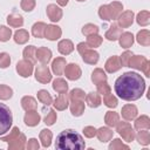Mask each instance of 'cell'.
<instances>
[{"label":"cell","mask_w":150,"mask_h":150,"mask_svg":"<svg viewBox=\"0 0 150 150\" xmlns=\"http://www.w3.org/2000/svg\"><path fill=\"white\" fill-rule=\"evenodd\" d=\"M145 90L143 77L132 71H127L115 81L116 94L125 101H136L142 97Z\"/></svg>","instance_id":"cell-1"},{"label":"cell","mask_w":150,"mask_h":150,"mask_svg":"<svg viewBox=\"0 0 150 150\" xmlns=\"http://www.w3.org/2000/svg\"><path fill=\"white\" fill-rule=\"evenodd\" d=\"M55 146L60 150H82L86 148V143L80 134L71 129H67L57 135Z\"/></svg>","instance_id":"cell-2"},{"label":"cell","mask_w":150,"mask_h":150,"mask_svg":"<svg viewBox=\"0 0 150 150\" xmlns=\"http://www.w3.org/2000/svg\"><path fill=\"white\" fill-rule=\"evenodd\" d=\"M123 5L118 1H112L109 5H102L98 8V15L101 19L109 21V20H115L117 16L122 13Z\"/></svg>","instance_id":"cell-3"},{"label":"cell","mask_w":150,"mask_h":150,"mask_svg":"<svg viewBox=\"0 0 150 150\" xmlns=\"http://www.w3.org/2000/svg\"><path fill=\"white\" fill-rule=\"evenodd\" d=\"M13 123V116L11 109L4 104L0 103V135L6 134Z\"/></svg>","instance_id":"cell-4"},{"label":"cell","mask_w":150,"mask_h":150,"mask_svg":"<svg viewBox=\"0 0 150 150\" xmlns=\"http://www.w3.org/2000/svg\"><path fill=\"white\" fill-rule=\"evenodd\" d=\"M117 132L122 136V138L125 142H132L135 138V131L131 128V125L128 122H118L117 125Z\"/></svg>","instance_id":"cell-5"},{"label":"cell","mask_w":150,"mask_h":150,"mask_svg":"<svg viewBox=\"0 0 150 150\" xmlns=\"http://www.w3.org/2000/svg\"><path fill=\"white\" fill-rule=\"evenodd\" d=\"M35 79L40 83H48L52 80V75H50V71H49L48 67L45 66V64L38 66L36 69H35Z\"/></svg>","instance_id":"cell-6"},{"label":"cell","mask_w":150,"mask_h":150,"mask_svg":"<svg viewBox=\"0 0 150 150\" xmlns=\"http://www.w3.org/2000/svg\"><path fill=\"white\" fill-rule=\"evenodd\" d=\"M16 71L22 77H29L33 73V63L23 59L16 63Z\"/></svg>","instance_id":"cell-7"},{"label":"cell","mask_w":150,"mask_h":150,"mask_svg":"<svg viewBox=\"0 0 150 150\" xmlns=\"http://www.w3.org/2000/svg\"><path fill=\"white\" fill-rule=\"evenodd\" d=\"M64 74H66V77L68 80H71V81L79 80L81 77V68L76 63L66 64V67H64Z\"/></svg>","instance_id":"cell-8"},{"label":"cell","mask_w":150,"mask_h":150,"mask_svg":"<svg viewBox=\"0 0 150 150\" xmlns=\"http://www.w3.org/2000/svg\"><path fill=\"white\" fill-rule=\"evenodd\" d=\"M117 22H118V27L128 28L134 22V12L132 11H125V12L121 13L117 16Z\"/></svg>","instance_id":"cell-9"},{"label":"cell","mask_w":150,"mask_h":150,"mask_svg":"<svg viewBox=\"0 0 150 150\" xmlns=\"http://www.w3.org/2000/svg\"><path fill=\"white\" fill-rule=\"evenodd\" d=\"M61 34H62V30H61V28L59 26H55V25H47L46 26L45 38H47L48 40L55 41L59 38H61Z\"/></svg>","instance_id":"cell-10"},{"label":"cell","mask_w":150,"mask_h":150,"mask_svg":"<svg viewBox=\"0 0 150 150\" xmlns=\"http://www.w3.org/2000/svg\"><path fill=\"white\" fill-rule=\"evenodd\" d=\"M47 15H48L50 21L57 22L62 18V9L59 6H56L54 4H50V5L47 6Z\"/></svg>","instance_id":"cell-11"},{"label":"cell","mask_w":150,"mask_h":150,"mask_svg":"<svg viewBox=\"0 0 150 150\" xmlns=\"http://www.w3.org/2000/svg\"><path fill=\"white\" fill-rule=\"evenodd\" d=\"M121 67H122V64H121L120 57L116 56V55L109 57L108 61L105 62V66H104V68H105V70H107L108 73H115V71L120 70Z\"/></svg>","instance_id":"cell-12"},{"label":"cell","mask_w":150,"mask_h":150,"mask_svg":"<svg viewBox=\"0 0 150 150\" xmlns=\"http://www.w3.org/2000/svg\"><path fill=\"white\" fill-rule=\"evenodd\" d=\"M36 59L42 63L46 64L50 61L52 59V52L47 47H40L36 49Z\"/></svg>","instance_id":"cell-13"},{"label":"cell","mask_w":150,"mask_h":150,"mask_svg":"<svg viewBox=\"0 0 150 150\" xmlns=\"http://www.w3.org/2000/svg\"><path fill=\"white\" fill-rule=\"evenodd\" d=\"M82 60L86 62V63H89V64H95V63H97V61H98V57H100V55H98V53L96 52V50H93V49H86L82 54Z\"/></svg>","instance_id":"cell-14"},{"label":"cell","mask_w":150,"mask_h":150,"mask_svg":"<svg viewBox=\"0 0 150 150\" xmlns=\"http://www.w3.org/2000/svg\"><path fill=\"white\" fill-rule=\"evenodd\" d=\"M68 103H69V95H67V93H62L60 94V96H57L54 100L53 105L56 110H64L68 107Z\"/></svg>","instance_id":"cell-15"},{"label":"cell","mask_w":150,"mask_h":150,"mask_svg":"<svg viewBox=\"0 0 150 150\" xmlns=\"http://www.w3.org/2000/svg\"><path fill=\"white\" fill-rule=\"evenodd\" d=\"M122 116H123V118L124 120H127V121H131V120H134L136 116H137V108H136V105H134V104H125L123 108H122Z\"/></svg>","instance_id":"cell-16"},{"label":"cell","mask_w":150,"mask_h":150,"mask_svg":"<svg viewBox=\"0 0 150 150\" xmlns=\"http://www.w3.org/2000/svg\"><path fill=\"white\" fill-rule=\"evenodd\" d=\"M23 121H25L26 125H28V127H35L40 122V115L35 110H28L26 112V115H25Z\"/></svg>","instance_id":"cell-17"},{"label":"cell","mask_w":150,"mask_h":150,"mask_svg":"<svg viewBox=\"0 0 150 150\" xmlns=\"http://www.w3.org/2000/svg\"><path fill=\"white\" fill-rule=\"evenodd\" d=\"M25 143H26V136L23 134H20L15 139L9 142L8 149L9 150H22L25 149Z\"/></svg>","instance_id":"cell-18"},{"label":"cell","mask_w":150,"mask_h":150,"mask_svg":"<svg viewBox=\"0 0 150 150\" xmlns=\"http://www.w3.org/2000/svg\"><path fill=\"white\" fill-rule=\"evenodd\" d=\"M57 49L62 55H68L74 50V45L70 40H61L57 45Z\"/></svg>","instance_id":"cell-19"},{"label":"cell","mask_w":150,"mask_h":150,"mask_svg":"<svg viewBox=\"0 0 150 150\" xmlns=\"http://www.w3.org/2000/svg\"><path fill=\"white\" fill-rule=\"evenodd\" d=\"M66 67V60L63 57H56L52 63V70L55 75H62Z\"/></svg>","instance_id":"cell-20"},{"label":"cell","mask_w":150,"mask_h":150,"mask_svg":"<svg viewBox=\"0 0 150 150\" xmlns=\"http://www.w3.org/2000/svg\"><path fill=\"white\" fill-rule=\"evenodd\" d=\"M84 111V101L74 100L70 103V112L74 116H81Z\"/></svg>","instance_id":"cell-21"},{"label":"cell","mask_w":150,"mask_h":150,"mask_svg":"<svg viewBox=\"0 0 150 150\" xmlns=\"http://www.w3.org/2000/svg\"><path fill=\"white\" fill-rule=\"evenodd\" d=\"M112 134H114V132H112L109 128H105V127H102V128H100L98 130H96V136H97V138H98L101 142H103V143L110 141L111 137H112Z\"/></svg>","instance_id":"cell-22"},{"label":"cell","mask_w":150,"mask_h":150,"mask_svg":"<svg viewBox=\"0 0 150 150\" xmlns=\"http://www.w3.org/2000/svg\"><path fill=\"white\" fill-rule=\"evenodd\" d=\"M121 34H122V29L117 25H111L109 30H107V33H105V38L109 41H116V40H118Z\"/></svg>","instance_id":"cell-23"},{"label":"cell","mask_w":150,"mask_h":150,"mask_svg":"<svg viewBox=\"0 0 150 150\" xmlns=\"http://www.w3.org/2000/svg\"><path fill=\"white\" fill-rule=\"evenodd\" d=\"M118 40H120L121 47H123V48H129V47H131L132 43H134V35H132L131 33H129V32H124V33H122V34L120 35Z\"/></svg>","instance_id":"cell-24"},{"label":"cell","mask_w":150,"mask_h":150,"mask_svg":"<svg viewBox=\"0 0 150 150\" xmlns=\"http://www.w3.org/2000/svg\"><path fill=\"white\" fill-rule=\"evenodd\" d=\"M23 59L32 62L33 64L36 62V47L35 46H28L23 49Z\"/></svg>","instance_id":"cell-25"},{"label":"cell","mask_w":150,"mask_h":150,"mask_svg":"<svg viewBox=\"0 0 150 150\" xmlns=\"http://www.w3.org/2000/svg\"><path fill=\"white\" fill-rule=\"evenodd\" d=\"M84 100L91 108H97L101 104V96L98 93H89L88 95H86Z\"/></svg>","instance_id":"cell-26"},{"label":"cell","mask_w":150,"mask_h":150,"mask_svg":"<svg viewBox=\"0 0 150 150\" xmlns=\"http://www.w3.org/2000/svg\"><path fill=\"white\" fill-rule=\"evenodd\" d=\"M145 61H146V59H145L144 56H141V55H135V56H131V59H130V61H129L128 67H131V68H134V69L141 70Z\"/></svg>","instance_id":"cell-27"},{"label":"cell","mask_w":150,"mask_h":150,"mask_svg":"<svg viewBox=\"0 0 150 150\" xmlns=\"http://www.w3.org/2000/svg\"><path fill=\"white\" fill-rule=\"evenodd\" d=\"M21 105H22V108L26 111H28V110H35L38 108V103H36L35 98L32 97V96H25V97H22Z\"/></svg>","instance_id":"cell-28"},{"label":"cell","mask_w":150,"mask_h":150,"mask_svg":"<svg viewBox=\"0 0 150 150\" xmlns=\"http://www.w3.org/2000/svg\"><path fill=\"white\" fill-rule=\"evenodd\" d=\"M91 81L94 82V84H100L102 82H105L107 81V75L103 71V69L96 68L91 74Z\"/></svg>","instance_id":"cell-29"},{"label":"cell","mask_w":150,"mask_h":150,"mask_svg":"<svg viewBox=\"0 0 150 150\" xmlns=\"http://www.w3.org/2000/svg\"><path fill=\"white\" fill-rule=\"evenodd\" d=\"M104 122L108 127H116L117 123L120 122V116L115 111H107L104 116Z\"/></svg>","instance_id":"cell-30"},{"label":"cell","mask_w":150,"mask_h":150,"mask_svg":"<svg viewBox=\"0 0 150 150\" xmlns=\"http://www.w3.org/2000/svg\"><path fill=\"white\" fill-rule=\"evenodd\" d=\"M52 138H53V134L50 130L48 129H42L40 131V141H41V144L42 146L45 148H48L52 143Z\"/></svg>","instance_id":"cell-31"},{"label":"cell","mask_w":150,"mask_h":150,"mask_svg":"<svg viewBox=\"0 0 150 150\" xmlns=\"http://www.w3.org/2000/svg\"><path fill=\"white\" fill-rule=\"evenodd\" d=\"M7 22L12 27H21L23 25V18L20 14L12 13L7 16Z\"/></svg>","instance_id":"cell-32"},{"label":"cell","mask_w":150,"mask_h":150,"mask_svg":"<svg viewBox=\"0 0 150 150\" xmlns=\"http://www.w3.org/2000/svg\"><path fill=\"white\" fill-rule=\"evenodd\" d=\"M29 40V34L26 29H19L14 33V41L18 45H23Z\"/></svg>","instance_id":"cell-33"},{"label":"cell","mask_w":150,"mask_h":150,"mask_svg":"<svg viewBox=\"0 0 150 150\" xmlns=\"http://www.w3.org/2000/svg\"><path fill=\"white\" fill-rule=\"evenodd\" d=\"M53 89L55 91H57L59 94L67 93V90H68V83L63 79H60V77L59 79H55L54 82H53Z\"/></svg>","instance_id":"cell-34"},{"label":"cell","mask_w":150,"mask_h":150,"mask_svg":"<svg viewBox=\"0 0 150 150\" xmlns=\"http://www.w3.org/2000/svg\"><path fill=\"white\" fill-rule=\"evenodd\" d=\"M137 42L142 46H149L150 45V32L148 29H142L137 33Z\"/></svg>","instance_id":"cell-35"},{"label":"cell","mask_w":150,"mask_h":150,"mask_svg":"<svg viewBox=\"0 0 150 150\" xmlns=\"http://www.w3.org/2000/svg\"><path fill=\"white\" fill-rule=\"evenodd\" d=\"M46 23L45 22H36L32 27V34L35 38H43L45 36V29H46Z\"/></svg>","instance_id":"cell-36"},{"label":"cell","mask_w":150,"mask_h":150,"mask_svg":"<svg viewBox=\"0 0 150 150\" xmlns=\"http://www.w3.org/2000/svg\"><path fill=\"white\" fill-rule=\"evenodd\" d=\"M149 127H150V118L146 115H142L141 117L136 118V121H135V128L137 130L149 129Z\"/></svg>","instance_id":"cell-37"},{"label":"cell","mask_w":150,"mask_h":150,"mask_svg":"<svg viewBox=\"0 0 150 150\" xmlns=\"http://www.w3.org/2000/svg\"><path fill=\"white\" fill-rule=\"evenodd\" d=\"M136 138H137V141H138V143L139 144H142V145H148L149 143H150V132L146 130V129H141L138 132H137V135L135 136Z\"/></svg>","instance_id":"cell-38"},{"label":"cell","mask_w":150,"mask_h":150,"mask_svg":"<svg viewBox=\"0 0 150 150\" xmlns=\"http://www.w3.org/2000/svg\"><path fill=\"white\" fill-rule=\"evenodd\" d=\"M38 98L40 100V102H42L45 105H50L53 103V98L50 96V94L45 90V89H41L38 91Z\"/></svg>","instance_id":"cell-39"},{"label":"cell","mask_w":150,"mask_h":150,"mask_svg":"<svg viewBox=\"0 0 150 150\" xmlns=\"http://www.w3.org/2000/svg\"><path fill=\"white\" fill-rule=\"evenodd\" d=\"M102 41H103L102 36H100V35H97V34H93V35H89V36L87 38V42H86V43L89 46V48H95V47L101 46Z\"/></svg>","instance_id":"cell-40"},{"label":"cell","mask_w":150,"mask_h":150,"mask_svg":"<svg viewBox=\"0 0 150 150\" xmlns=\"http://www.w3.org/2000/svg\"><path fill=\"white\" fill-rule=\"evenodd\" d=\"M136 21L138 25L141 26H148L149 22H150V13L148 11H142L137 14V18H136Z\"/></svg>","instance_id":"cell-41"},{"label":"cell","mask_w":150,"mask_h":150,"mask_svg":"<svg viewBox=\"0 0 150 150\" xmlns=\"http://www.w3.org/2000/svg\"><path fill=\"white\" fill-rule=\"evenodd\" d=\"M86 98V94L82 89H73L70 93H69V100L70 101H74V100H81V101H84Z\"/></svg>","instance_id":"cell-42"},{"label":"cell","mask_w":150,"mask_h":150,"mask_svg":"<svg viewBox=\"0 0 150 150\" xmlns=\"http://www.w3.org/2000/svg\"><path fill=\"white\" fill-rule=\"evenodd\" d=\"M13 95V90L11 87L0 84V100H8Z\"/></svg>","instance_id":"cell-43"},{"label":"cell","mask_w":150,"mask_h":150,"mask_svg":"<svg viewBox=\"0 0 150 150\" xmlns=\"http://www.w3.org/2000/svg\"><path fill=\"white\" fill-rule=\"evenodd\" d=\"M82 33H83L84 35H87V36L93 35V34H97V33H98V27L95 26V25H93V23H87V25L83 26Z\"/></svg>","instance_id":"cell-44"},{"label":"cell","mask_w":150,"mask_h":150,"mask_svg":"<svg viewBox=\"0 0 150 150\" xmlns=\"http://www.w3.org/2000/svg\"><path fill=\"white\" fill-rule=\"evenodd\" d=\"M11 36H12L11 28H8L6 26H0V41L6 42L11 39Z\"/></svg>","instance_id":"cell-45"},{"label":"cell","mask_w":150,"mask_h":150,"mask_svg":"<svg viewBox=\"0 0 150 150\" xmlns=\"http://www.w3.org/2000/svg\"><path fill=\"white\" fill-rule=\"evenodd\" d=\"M103 102H104V104L107 105V107H109V108H115L116 105H117V98L110 93V94H108V95H105V96H103Z\"/></svg>","instance_id":"cell-46"},{"label":"cell","mask_w":150,"mask_h":150,"mask_svg":"<svg viewBox=\"0 0 150 150\" xmlns=\"http://www.w3.org/2000/svg\"><path fill=\"white\" fill-rule=\"evenodd\" d=\"M109 149H110V150H117V149H125V150H128L129 146H128L127 144L122 143V141H121L120 138H115V139L110 143Z\"/></svg>","instance_id":"cell-47"},{"label":"cell","mask_w":150,"mask_h":150,"mask_svg":"<svg viewBox=\"0 0 150 150\" xmlns=\"http://www.w3.org/2000/svg\"><path fill=\"white\" fill-rule=\"evenodd\" d=\"M19 135H20V130H19V128H18V127H14V128L12 129V131H11L9 135L1 137V141H2V142H11V141L15 139Z\"/></svg>","instance_id":"cell-48"},{"label":"cell","mask_w":150,"mask_h":150,"mask_svg":"<svg viewBox=\"0 0 150 150\" xmlns=\"http://www.w3.org/2000/svg\"><path fill=\"white\" fill-rule=\"evenodd\" d=\"M35 7V0H21V8L25 12H30Z\"/></svg>","instance_id":"cell-49"},{"label":"cell","mask_w":150,"mask_h":150,"mask_svg":"<svg viewBox=\"0 0 150 150\" xmlns=\"http://www.w3.org/2000/svg\"><path fill=\"white\" fill-rule=\"evenodd\" d=\"M97 93L101 94V95H103V96L110 94V87H109V84L107 83V81H105V82H102V83H100V84H97Z\"/></svg>","instance_id":"cell-50"},{"label":"cell","mask_w":150,"mask_h":150,"mask_svg":"<svg viewBox=\"0 0 150 150\" xmlns=\"http://www.w3.org/2000/svg\"><path fill=\"white\" fill-rule=\"evenodd\" d=\"M55 121H56V112H55V110L52 109V110H49V112L45 117V123L47 125H53L55 123Z\"/></svg>","instance_id":"cell-51"},{"label":"cell","mask_w":150,"mask_h":150,"mask_svg":"<svg viewBox=\"0 0 150 150\" xmlns=\"http://www.w3.org/2000/svg\"><path fill=\"white\" fill-rule=\"evenodd\" d=\"M11 63V57L7 53H0V68H7Z\"/></svg>","instance_id":"cell-52"},{"label":"cell","mask_w":150,"mask_h":150,"mask_svg":"<svg viewBox=\"0 0 150 150\" xmlns=\"http://www.w3.org/2000/svg\"><path fill=\"white\" fill-rule=\"evenodd\" d=\"M131 56H132V53H131L130 50H127V52H124V53L121 55V57H120L121 64H122V66H125V67H128V64H129V61H130Z\"/></svg>","instance_id":"cell-53"},{"label":"cell","mask_w":150,"mask_h":150,"mask_svg":"<svg viewBox=\"0 0 150 150\" xmlns=\"http://www.w3.org/2000/svg\"><path fill=\"white\" fill-rule=\"evenodd\" d=\"M83 134H84L86 137L91 138V137H94V136L96 135V129H95L94 127H90V125L84 127V128H83Z\"/></svg>","instance_id":"cell-54"},{"label":"cell","mask_w":150,"mask_h":150,"mask_svg":"<svg viewBox=\"0 0 150 150\" xmlns=\"http://www.w3.org/2000/svg\"><path fill=\"white\" fill-rule=\"evenodd\" d=\"M39 142L36 138H30L28 141V144H27V149L28 150H38L39 149Z\"/></svg>","instance_id":"cell-55"},{"label":"cell","mask_w":150,"mask_h":150,"mask_svg":"<svg viewBox=\"0 0 150 150\" xmlns=\"http://www.w3.org/2000/svg\"><path fill=\"white\" fill-rule=\"evenodd\" d=\"M141 70H143V73L145 74V76H150V62L146 60L145 62H144V64H143V67H142V69Z\"/></svg>","instance_id":"cell-56"},{"label":"cell","mask_w":150,"mask_h":150,"mask_svg":"<svg viewBox=\"0 0 150 150\" xmlns=\"http://www.w3.org/2000/svg\"><path fill=\"white\" fill-rule=\"evenodd\" d=\"M76 48H77V52H79L80 54H82L86 49H88V48H89V46H88L87 43H84V42H80V43L77 45V47H76Z\"/></svg>","instance_id":"cell-57"},{"label":"cell","mask_w":150,"mask_h":150,"mask_svg":"<svg viewBox=\"0 0 150 150\" xmlns=\"http://www.w3.org/2000/svg\"><path fill=\"white\" fill-rule=\"evenodd\" d=\"M68 1H69V0H56V2H57L60 6H66V5L68 4Z\"/></svg>","instance_id":"cell-58"},{"label":"cell","mask_w":150,"mask_h":150,"mask_svg":"<svg viewBox=\"0 0 150 150\" xmlns=\"http://www.w3.org/2000/svg\"><path fill=\"white\" fill-rule=\"evenodd\" d=\"M77 1H84V0H77Z\"/></svg>","instance_id":"cell-59"}]
</instances>
